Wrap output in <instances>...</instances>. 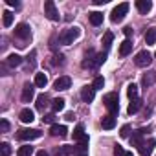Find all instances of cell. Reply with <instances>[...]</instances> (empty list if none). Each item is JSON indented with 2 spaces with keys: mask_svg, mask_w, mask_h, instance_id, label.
<instances>
[{
  "mask_svg": "<svg viewBox=\"0 0 156 156\" xmlns=\"http://www.w3.org/2000/svg\"><path fill=\"white\" fill-rule=\"evenodd\" d=\"M79 33H81L79 28H75V26H73V28H68V30H64V31L59 35V41H61V44H66V46H68V44H72L77 37H79Z\"/></svg>",
  "mask_w": 156,
  "mask_h": 156,
  "instance_id": "obj_1",
  "label": "cell"
},
{
  "mask_svg": "<svg viewBox=\"0 0 156 156\" xmlns=\"http://www.w3.org/2000/svg\"><path fill=\"white\" fill-rule=\"evenodd\" d=\"M103 103H105V107L110 110V116L118 114L119 103H118V94H116V92H110V94H107V96L103 98Z\"/></svg>",
  "mask_w": 156,
  "mask_h": 156,
  "instance_id": "obj_2",
  "label": "cell"
},
{
  "mask_svg": "<svg viewBox=\"0 0 156 156\" xmlns=\"http://www.w3.org/2000/svg\"><path fill=\"white\" fill-rule=\"evenodd\" d=\"M73 140L79 141V147H83V149L88 147V136L85 134V127L83 125H77L73 129Z\"/></svg>",
  "mask_w": 156,
  "mask_h": 156,
  "instance_id": "obj_3",
  "label": "cell"
},
{
  "mask_svg": "<svg viewBox=\"0 0 156 156\" xmlns=\"http://www.w3.org/2000/svg\"><path fill=\"white\" fill-rule=\"evenodd\" d=\"M134 62H136V66H140V68H145V66H149V64L152 62V55H151L147 50H141V51H138V53H136V57H134Z\"/></svg>",
  "mask_w": 156,
  "mask_h": 156,
  "instance_id": "obj_4",
  "label": "cell"
},
{
  "mask_svg": "<svg viewBox=\"0 0 156 156\" xmlns=\"http://www.w3.org/2000/svg\"><path fill=\"white\" fill-rule=\"evenodd\" d=\"M127 11H129V4H119V6H116V8L112 9V13H110L112 22H121V20L125 19Z\"/></svg>",
  "mask_w": 156,
  "mask_h": 156,
  "instance_id": "obj_5",
  "label": "cell"
},
{
  "mask_svg": "<svg viewBox=\"0 0 156 156\" xmlns=\"http://www.w3.org/2000/svg\"><path fill=\"white\" fill-rule=\"evenodd\" d=\"M41 130H37V129H20L19 130V134H17V138L19 140H37V138H41Z\"/></svg>",
  "mask_w": 156,
  "mask_h": 156,
  "instance_id": "obj_6",
  "label": "cell"
},
{
  "mask_svg": "<svg viewBox=\"0 0 156 156\" xmlns=\"http://www.w3.org/2000/svg\"><path fill=\"white\" fill-rule=\"evenodd\" d=\"M44 15L50 19V20H59V11L55 8V2L53 0H46L44 2Z\"/></svg>",
  "mask_w": 156,
  "mask_h": 156,
  "instance_id": "obj_7",
  "label": "cell"
},
{
  "mask_svg": "<svg viewBox=\"0 0 156 156\" xmlns=\"http://www.w3.org/2000/svg\"><path fill=\"white\" fill-rule=\"evenodd\" d=\"M30 35H31V30H30L28 24H19V26L15 28V37H17V39L26 41V39H30Z\"/></svg>",
  "mask_w": 156,
  "mask_h": 156,
  "instance_id": "obj_8",
  "label": "cell"
},
{
  "mask_svg": "<svg viewBox=\"0 0 156 156\" xmlns=\"http://www.w3.org/2000/svg\"><path fill=\"white\" fill-rule=\"evenodd\" d=\"M33 98H35V88H33L31 83H26V85L22 87V101H24V103H30Z\"/></svg>",
  "mask_w": 156,
  "mask_h": 156,
  "instance_id": "obj_9",
  "label": "cell"
},
{
  "mask_svg": "<svg viewBox=\"0 0 156 156\" xmlns=\"http://www.w3.org/2000/svg\"><path fill=\"white\" fill-rule=\"evenodd\" d=\"M70 85H72V79H70L68 75H62V77H59V79L55 81L53 88H55V90H68Z\"/></svg>",
  "mask_w": 156,
  "mask_h": 156,
  "instance_id": "obj_10",
  "label": "cell"
},
{
  "mask_svg": "<svg viewBox=\"0 0 156 156\" xmlns=\"http://www.w3.org/2000/svg\"><path fill=\"white\" fill-rule=\"evenodd\" d=\"M154 145H156V140H152V138H151L149 141H143L141 147H140V154H141V156H151Z\"/></svg>",
  "mask_w": 156,
  "mask_h": 156,
  "instance_id": "obj_11",
  "label": "cell"
},
{
  "mask_svg": "<svg viewBox=\"0 0 156 156\" xmlns=\"http://www.w3.org/2000/svg\"><path fill=\"white\" fill-rule=\"evenodd\" d=\"M94 96H96V88H94V87H85V88L81 90V98H83L85 103L94 101Z\"/></svg>",
  "mask_w": 156,
  "mask_h": 156,
  "instance_id": "obj_12",
  "label": "cell"
},
{
  "mask_svg": "<svg viewBox=\"0 0 156 156\" xmlns=\"http://www.w3.org/2000/svg\"><path fill=\"white\" fill-rule=\"evenodd\" d=\"M143 129H140V130H136L134 134H132V138H130V143H132V147H141V143H143Z\"/></svg>",
  "mask_w": 156,
  "mask_h": 156,
  "instance_id": "obj_13",
  "label": "cell"
},
{
  "mask_svg": "<svg viewBox=\"0 0 156 156\" xmlns=\"http://www.w3.org/2000/svg\"><path fill=\"white\" fill-rule=\"evenodd\" d=\"M154 83H156V72H149V73H145V75H143V79H141V85H143L145 88L152 87Z\"/></svg>",
  "mask_w": 156,
  "mask_h": 156,
  "instance_id": "obj_14",
  "label": "cell"
},
{
  "mask_svg": "<svg viewBox=\"0 0 156 156\" xmlns=\"http://www.w3.org/2000/svg\"><path fill=\"white\" fill-rule=\"evenodd\" d=\"M136 8H138V11H140V13H143V15H147V13L151 11V8H152V4L149 2V0H138V2H136Z\"/></svg>",
  "mask_w": 156,
  "mask_h": 156,
  "instance_id": "obj_15",
  "label": "cell"
},
{
  "mask_svg": "<svg viewBox=\"0 0 156 156\" xmlns=\"http://www.w3.org/2000/svg\"><path fill=\"white\" fill-rule=\"evenodd\" d=\"M130 51H132V41H130V39H125V41L121 42V46H119V55L125 57V55H129Z\"/></svg>",
  "mask_w": 156,
  "mask_h": 156,
  "instance_id": "obj_16",
  "label": "cell"
},
{
  "mask_svg": "<svg viewBox=\"0 0 156 156\" xmlns=\"http://www.w3.org/2000/svg\"><path fill=\"white\" fill-rule=\"evenodd\" d=\"M50 132H51L53 136H59V138H64V136L68 134V129H66L64 125H51V129H50Z\"/></svg>",
  "mask_w": 156,
  "mask_h": 156,
  "instance_id": "obj_17",
  "label": "cell"
},
{
  "mask_svg": "<svg viewBox=\"0 0 156 156\" xmlns=\"http://www.w3.org/2000/svg\"><path fill=\"white\" fill-rule=\"evenodd\" d=\"M6 64H8V66H11V68L20 66V64H22V57H20V55H17V53H13V55H9V57L6 59Z\"/></svg>",
  "mask_w": 156,
  "mask_h": 156,
  "instance_id": "obj_18",
  "label": "cell"
},
{
  "mask_svg": "<svg viewBox=\"0 0 156 156\" xmlns=\"http://www.w3.org/2000/svg\"><path fill=\"white\" fill-rule=\"evenodd\" d=\"M35 119V114H33V110H30V108H24V110H20V121H24V123H31Z\"/></svg>",
  "mask_w": 156,
  "mask_h": 156,
  "instance_id": "obj_19",
  "label": "cell"
},
{
  "mask_svg": "<svg viewBox=\"0 0 156 156\" xmlns=\"http://www.w3.org/2000/svg\"><path fill=\"white\" fill-rule=\"evenodd\" d=\"M140 107H141V99H140V98H134V99H130V105H129L127 112H129V114H136V112L140 110Z\"/></svg>",
  "mask_w": 156,
  "mask_h": 156,
  "instance_id": "obj_20",
  "label": "cell"
},
{
  "mask_svg": "<svg viewBox=\"0 0 156 156\" xmlns=\"http://www.w3.org/2000/svg\"><path fill=\"white\" fill-rule=\"evenodd\" d=\"M101 125H103V129H107V130H108V129H114V125H116V118L108 114V116H105V118L101 119Z\"/></svg>",
  "mask_w": 156,
  "mask_h": 156,
  "instance_id": "obj_21",
  "label": "cell"
},
{
  "mask_svg": "<svg viewBox=\"0 0 156 156\" xmlns=\"http://www.w3.org/2000/svg\"><path fill=\"white\" fill-rule=\"evenodd\" d=\"M88 19H90V22H92L94 26H99V24L103 22V13H99V11H92V13L88 15Z\"/></svg>",
  "mask_w": 156,
  "mask_h": 156,
  "instance_id": "obj_22",
  "label": "cell"
},
{
  "mask_svg": "<svg viewBox=\"0 0 156 156\" xmlns=\"http://www.w3.org/2000/svg\"><path fill=\"white\" fill-rule=\"evenodd\" d=\"M46 83H48V77H46L44 73H35V87L44 88V87H46Z\"/></svg>",
  "mask_w": 156,
  "mask_h": 156,
  "instance_id": "obj_23",
  "label": "cell"
},
{
  "mask_svg": "<svg viewBox=\"0 0 156 156\" xmlns=\"http://www.w3.org/2000/svg\"><path fill=\"white\" fill-rule=\"evenodd\" d=\"M64 103H66V101H64L62 98L53 99V101H51V108H53V112H61V110L64 108Z\"/></svg>",
  "mask_w": 156,
  "mask_h": 156,
  "instance_id": "obj_24",
  "label": "cell"
},
{
  "mask_svg": "<svg viewBox=\"0 0 156 156\" xmlns=\"http://www.w3.org/2000/svg\"><path fill=\"white\" fill-rule=\"evenodd\" d=\"M145 42H147V44H154V42H156V28L147 30V33H145Z\"/></svg>",
  "mask_w": 156,
  "mask_h": 156,
  "instance_id": "obj_25",
  "label": "cell"
},
{
  "mask_svg": "<svg viewBox=\"0 0 156 156\" xmlns=\"http://www.w3.org/2000/svg\"><path fill=\"white\" fill-rule=\"evenodd\" d=\"M48 107V96L46 94H41L39 98H37V108L39 110H44Z\"/></svg>",
  "mask_w": 156,
  "mask_h": 156,
  "instance_id": "obj_26",
  "label": "cell"
},
{
  "mask_svg": "<svg viewBox=\"0 0 156 156\" xmlns=\"http://www.w3.org/2000/svg\"><path fill=\"white\" fill-rule=\"evenodd\" d=\"M112 41H114V33H112V31H107V33L103 35V46H105V50H108V48H110Z\"/></svg>",
  "mask_w": 156,
  "mask_h": 156,
  "instance_id": "obj_27",
  "label": "cell"
},
{
  "mask_svg": "<svg viewBox=\"0 0 156 156\" xmlns=\"http://www.w3.org/2000/svg\"><path fill=\"white\" fill-rule=\"evenodd\" d=\"M2 15H4V17H2V22H4V26H6V28H9V26L13 24V13H11V11H4Z\"/></svg>",
  "mask_w": 156,
  "mask_h": 156,
  "instance_id": "obj_28",
  "label": "cell"
},
{
  "mask_svg": "<svg viewBox=\"0 0 156 156\" xmlns=\"http://www.w3.org/2000/svg\"><path fill=\"white\" fill-rule=\"evenodd\" d=\"M19 156H31L33 154V147H30V145H24V147H20L19 149V152H17Z\"/></svg>",
  "mask_w": 156,
  "mask_h": 156,
  "instance_id": "obj_29",
  "label": "cell"
},
{
  "mask_svg": "<svg viewBox=\"0 0 156 156\" xmlns=\"http://www.w3.org/2000/svg\"><path fill=\"white\" fill-rule=\"evenodd\" d=\"M127 94H129V98L130 99H134V98H138V87L132 83V85H129L127 87Z\"/></svg>",
  "mask_w": 156,
  "mask_h": 156,
  "instance_id": "obj_30",
  "label": "cell"
},
{
  "mask_svg": "<svg viewBox=\"0 0 156 156\" xmlns=\"http://www.w3.org/2000/svg\"><path fill=\"white\" fill-rule=\"evenodd\" d=\"M9 152H11V147H9V143H0V154L2 156H9Z\"/></svg>",
  "mask_w": 156,
  "mask_h": 156,
  "instance_id": "obj_31",
  "label": "cell"
},
{
  "mask_svg": "<svg viewBox=\"0 0 156 156\" xmlns=\"http://www.w3.org/2000/svg\"><path fill=\"white\" fill-rule=\"evenodd\" d=\"M96 90H101L103 87H105V79H103V77H96V79H94V85H92Z\"/></svg>",
  "mask_w": 156,
  "mask_h": 156,
  "instance_id": "obj_32",
  "label": "cell"
},
{
  "mask_svg": "<svg viewBox=\"0 0 156 156\" xmlns=\"http://www.w3.org/2000/svg\"><path fill=\"white\" fill-rule=\"evenodd\" d=\"M0 130H2V132H8V130H9V121H8V119H2V121H0Z\"/></svg>",
  "mask_w": 156,
  "mask_h": 156,
  "instance_id": "obj_33",
  "label": "cell"
},
{
  "mask_svg": "<svg viewBox=\"0 0 156 156\" xmlns=\"http://www.w3.org/2000/svg\"><path fill=\"white\" fill-rule=\"evenodd\" d=\"M114 156H125V151H123L121 145H116L114 147Z\"/></svg>",
  "mask_w": 156,
  "mask_h": 156,
  "instance_id": "obj_34",
  "label": "cell"
},
{
  "mask_svg": "<svg viewBox=\"0 0 156 156\" xmlns=\"http://www.w3.org/2000/svg\"><path fill=\"white\" fill-rule=\"evenodd\" d=\"M129 132H130V127H129V125H123L119 134H121V138H127V136H129Z\"/></svg>",
  "mask_w": 156,
  "mask_h": 156,
  "instance_id": "obj_35",
  "label": "cell"
},
{
  "mask_svg": "<svg viewBox=\"0 0 156 156\" xmlns=\"http://www.w3.org/2000/svg\"><path fill=\"white\" fill-rule=\"evenodd\" d=\"M8 4H9V6H13L15 9H19V8H20V4L17 2V0H8Z\"/></svg>",
  "mask_w": 156,
  "mask_h": 156,
  "instance_id": "obj_36",
  "label": "cell"
},
{
  "mask_svg": "<svg viewBox=\"0 0 156 156\" xmlns=\"http://www.w3.org/2000/svg\"><path fill=\"white\" fill-rule=\"evenodd\" d=\"M53 118H55L53 114H48V116H44V121L46 123H53Z\"/></svg>",
  "mask_w": 156,
  "mask_h": 156,
  "instance_id": "obj_37",
  "label": "cell"
},
{
  "mask_svg": "<svg viewBox=\"0 0 156 156\" xmlns=\"http://www.w3.org/2000/svg\"><path fill=\"white\" fill-rule=\"evenodd\" d=\"M77 147H79V145H77ZM75 156H88V154H87V151H85L83 147H79V152H77Z\"/></svg>",
  "mask_w": 156,
  "mask_h": 156,
  "instance_id": "obj_38",
  "label": "cell"
},
{
  "mask_svg": "<svg viewBox=\"0 0 156 156\" xmlns=\"http://www.w3.org/2000/svg\"><path fill=\"white\" fill-rule=\"evenodd\" d=\"M123 33H125L127 37H130V35H132V28H129V26H127V28L123 30Z\"/></svg>",
  "mask_w": 156,
  "mask_h": 156,
  "instance_id": "obj_39",
  "label": "cell"
},
{
  "mask_svg": "<svg viewBox=\"0 0 156 156\" xmlns=\"http://www.w3.org/2000/svg\"><path fill=\"white\" fill-rule=\"evenodd\" d=\"M73 118H75V116H73V114H72V112H68V114H66V119H68V121H72V119H73Z\"/></svg>",
  "mask_w": 156,
  "mask_h": 156,
  "instance_id": "obj_40",
  "label": "cell"
},
{
  "mask_svg": "<svg viewBox=\"0 0 156 156\" xmlns=\"http://www.w3.org/2000/svg\"><path fill=\"white\" fill-rule=\"evenodd\" d=\"M37 156H50V154H48L46 151H39V152H37Z\"/></svg>",
  "mask_w": 156,
  "mask_h": 156,
  "instance_id": "obj_41",
  "label": "cell"
},
{
  "mask_svg": "<svg viewBox=\"0 0 156 156\" xmlns=\"http://www.w3.org/2000/svg\"><path fill=\"white\" fill-rule=\"evenodd\" d=\"M125 156H134V154L132 152H125Z\"/></svg>",
  "mask_w": 156,
  "mask_h": 156,
  "instance_id": "obj_42",
  "label": "cell"
}]
</instances>
